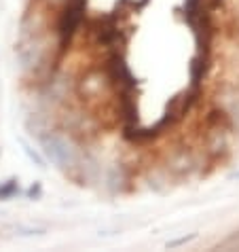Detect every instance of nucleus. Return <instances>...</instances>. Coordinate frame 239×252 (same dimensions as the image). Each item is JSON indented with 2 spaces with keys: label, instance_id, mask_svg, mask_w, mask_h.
Listing matches in <instances>:
<instances>
[{
  "label": "nucleus",
  "instance_id": "nucleus-1",
  "mask_svg": "<svg viewBox=\"0 0 239 252\" xmlns=\"http://www.w3.org/2000/svg\"><path fill=\"white\" fill-rule=\"evenodd\" d=\"M85 6H87V0H66V6L60 17V28H58L61 51H66V47L74 38L76 30L81 28L83 17H85Z\"/></svg>",
  "mask_w": 239,
  "mask_h": 252
},
{
  "label": "nucleus",
  "instance_id": "nucleus-2",
  "mask_svg": "<svg viewBox=\"0 0 239 252\" xmlns=\"http://www.w3.org/2000/svg\"><path fill=\"white\" fill-rule=\"evenodd\" d=\"M106 74L117 85L119 94H133L136 92V76H133V72L129 70L123 55H119V53L110 55L108 62H106Z\"/></svg>",
  "mask_w": 239,
  "mask_h": 252
},
{
  "label": "nucleus",
  "instance_id": "nucleus-3",
  "mask_svg": "<svg viewBox=\"0 0 239 252\" xmlns=\"http://www.w3.org/2000/svg\"><path fill=\"white\" fill-rule=\"evenodd\" d=\"M40 144H43V153L51 163H55L58 167L74 165V151L70 149V144L61 136L47 134V136H43V140H40Z\"/></svg>",
  "mask_w": 239,
  "mask_h": 252
},
{
  "label": "nucleus",
  "instance_id": "nucleus-4",
  "mask_svg": "<svg viewBox=\"0 0 239 252\" xmlns=\"http://www.w3.org/2000/svg\"><path fill=\"white\" fill-rule=\"evenodd\" d=\"M208 66H209V51H197V55L191 62V81L193 85H199L203 81V76L208 72Z\"/></svg>",
  "mask_w": 239,
  "mask_h": 252
},
{
  "label": "nucleus",
  "instance_id": "nucleus-5",
  "mask_svg": "<svg viewBox=\"0 0 239 252\" xmlns=\"http://www.w3.org/2000/svg\"><path fill=\"white\" fill-rule=\"evenodd\" d=\"M19 195V180L9 178L4 183H0V201H9Z\"/></svg>",
  "mask_w": 239,
  "mask_h": 252
},
{
  "label": "nucleus",
  "instance_id": "nucleus-6",
  "mask_svg": "<svg viewBox=\"0 0 239 252\" xmlns=\"http://www.w3.org/2000/svg\"><path fill=\"white\" fill-rule=\"evenodd\" d=\"M19 144H22V151H24L26 155H28V159H30V161H32V163L36 165V167H40V170H45L47 165H45V159L40 157V153H38L36 149H34L32 144H28L26 140H19Z\"/></svg>",
  "mask_w": 239,
  "mask_h": 252
},
{
  "label": "nucleus",
  "instance_id": "nucleus-7",
  "mask_svg": "<svg viewBox=\"0 0 239 252\" xmlns=\"http://www.w3.org/2000/svg\"><path fill=\"white\" fill-rule=\"evenodd\" d=\"M193 240H197V233H191V235H182V237H176V240H172V242H167L165 246L170 248V250H174V248H180V246H186L188 242H193Z\"/></svg>",
  "mask_w": 239,
  "mask_h": 252
},
{
  "label": "nucleus",
  "instance_id": "nucleus-8",
  "mask_svg": "<svg viewBox=\"0 0 239 252\" xmlns=\"http://www.w3.org/2000/svg\"><path fill=\"white\" fill-rule=\"evenodd\" d=\"M26 195H28V199H40V195H43V187H40V183H34L26 191Z\"/></svg>",
  "mask_w": 239,
  "mask_h": 252
},
{
  "label": "nucleus",
  "instance_id": "nucleus-9",
  "mask_svg": "<svg viewBox=\"0 0 239 252\" xmlns=\"http://www.w3.org/2000/svg\"><path fill=\"white\" fill-rule=\"evenodd\" d=\"M237 237H239V235H237Z\"/></svg>",
  "mask_w": 239,
  "mask_h": 252
}]
</instances>
